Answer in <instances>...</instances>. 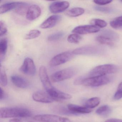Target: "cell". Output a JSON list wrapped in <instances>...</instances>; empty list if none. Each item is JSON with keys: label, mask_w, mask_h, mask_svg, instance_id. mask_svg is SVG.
<instances>
[{"label": "cell", "mask_w": 122, "mask_h": 122, "mask_svg": "<svg viewBox=\"0 0 122 122\" xmlns=\"http://www.w3.org/2000/svg\"><path fill=\"white\" fill-rule=\"evenodd\" d=\"M9 122H23L21 120L18 118H14L10 120Z\"/></svg>", "instance_id": "f35d334b"}, {"label": "cell", "mask_w": 122, "mask_h": 122, "mask_svg": "<svg viewBox=\"0 0 122 122\" xmlns=\"http://www.w3.org/2000/svg\"><path fill=\"white\" fill-rule=\"evenodd\" d=\"M105 122H122V119L111 118L107 120Z\"/></svg>", "instance_id": "8d00e7d4"}, {"label": "cell", "mask_w": 122, "mask_h": 122, "mask_svg": "<svg viewBox=\"0 0 122 122\" xmlns=\"http://www.w3.org/2000/svg\"><path fill=\"white\" fill-rule=\"evenodd\" d=\"M20 71L27 75H35L36 73V68L33 60L30 58H25L20 68Z\"/></svg>", "instance_id": "ba28073f"}, {"label": "cell", "mask_w": 122, "mask_h": 122, "mask_svg": "<svg viewBox=\"0 0 122 122\" xmlns=\"http://www.w3.org/2000/svg\"><path fill=\"white\" fill-rule=\"evenodd\" d=\"M30 111L21 107H3L0 109L1 118L11 117H27L31 116Z\"/></svg>", "instance_id": "6da1fadb"}, {"label": "cell", "mask_w": 122, "mask_h": 122, "mask_svg": "<svg viewBox=\"0 0 122 122\" xmlns=\"http://www.w3.org/2000/svg\"><path fill=\"white\" fill-rule=\"evenodd\" d=\"M101 35L111 39L114 41L117 40L119 37L118 34L110 30H103L102 32Z\"/></svg>", "instance_id": "d4e9b609"}, {"label": "cell", "mask_w": 122, "mask_h": 122, "mask_svg": "<svg viewBox=\"0 0 122 122\" xmlns=\"http://www.w3.org/2000/svg\"><path fill=\"white\" fill-rule=\"evenodd\" d=\"M41 13V9L38 5H32L29 7L28 10L26 17L29 20H34L40 17Z\"/></svg>", "instance_id": "5bb4252c"}, {"label": "cell", "mask_w": 122, "mask_h": 122, "mask_svg": "<svg viewBox=\"0 0 122 122\" xmlns=\"http://www.w3.org/2000/svg\"><path fill=\"white\" fill-rule=\"evenodd\" d=\"M111 26L115 29H120L122 28V16L118 17L111 21Z\"/></svg>", "instance_id": "484cf974"}, {"label": "cell", "mask_w": 122, "mask_h": 122, "mask_svg": "<svg viewBox=\"0 0 122 122\" xmlns=\"http://www.w3.org/2000/svg\"><path fill=\"white\" fill-rule=\"evenodd\" d=\"M99 28L93 25H83L77 26L74 28L72 32L78 35H86L98 32Z\"/></svg>", "instance_id": "30bf717a"}, {"label": "cell", "mask_w": 122, "mask_h": 122, "mask_svg": "<svg viewBox=\"0 0 122 122\" xmlns=\"http://www.w3.org/2000/svg\"><path fill=\"white\" fill-rule=\"evenodd\" d=\"M20 2H12L3 4L0 7V13L4 14L12 10H15Z\"/></svg>", "instance_id": "ac0fdd59"}, {"label": "cell", "mask_w": 122, "mask_h": 122, "mask_svg": "<svg viewBox=\"0 0 122 122\" xmlns=\"http://www.w3.org/2000/svg\"><path fill=\"white\" fill-rule=\"evenodd\" d=\"M111 109L107 105H104L99 107L96 110V112L98 115L101 116H107L110 113Z\"/></svg>", "instance_id": "7402d4cb"}, {"label": "cell", "mask_w": 122, "mask_h": 122, "mask_svg": "<svg viewBox=\"0 0 122 122\" xmlns=\"http://www.w3.org/2000/svg\"><path fill=\"white\" fill-rule=\"evenodd\" d=\"M118 67L113 64H106L97 66L93 69L88 74L89 77L104 76L117 72Z\"/></svg>", "instance_id": "3957f363"}, {"label": "cell", "mask_w": 122, "mask_h": 122, "mask_svg": "<svg viewBox=\"0 0 122 122\" xmlns=\"http://www.w3.org/2000/svg\"><path fill=\"white\" fill-rule=\"evenodd\" d=\"M110 78L107 76H95L85 78L78 77L77 80L78 85H83L86 86L96 87L108 84L111 81Z\"/></svg>", "instance_id": "7a4b0ae2"}, {"label": "cell", "mask_w": 122, "mask_h": 122, "mask_svg": "<svg viewBox=\"0 0 122 122\" xmlns=\"http://www.w3.org/2000/svg\"><path fill=\"white\" fill-rule=\"evenodd\" d=\"M53 110L55 112L61 114L68 115H75L74 113L69 110L68 108H67L63 106H59L54 107Z\"/></svg>", "instance_id": "f1b7e54d"}, {"label": "cell", "mask_w": 122, "mask_h": 122, "mask_svg": "<svg viewBox=\"0 0 122 122\" xmlns=\"http://www.w3.org/2000/svg\"><path fill=\"white\" fill-rule=\"evenodd\" d=\"M29 7V5L28 3L20 2L18 6L15 10V11L19 15H24L27 13Z\"/></svg>", "instance_id": "cb8c5ba5"}, {"label": "cell", "mask_w": 122, "mask_h": 122, "mask_svg": "<svg viewBox=\"0 0 122 122\" xmlns=\"http://www.w3.org/2000/svg\"><path fill=\"white\" fill-rule=\"evenodd\" d=\"M0 36H2L6 34L7 32V30L5 23L1 20L0 22Z\"/></svg>", "instance_id": "e575fe53"}, {"label": "cell", "mask_w": 122, "mask_h": 122, "mask_svg": "<svg viewBox=\"0 0 122 122\" xmlns=\"http://www.w3.org/2000/svg\"><path fill=\"white\" fill-rule=\"evenodd\" d=\"M101 102L100 98L98 97H94L88 99L86 102L85 106L90 109L94 108L100 104Z\"/></svg>", "instance_id": "44dd1931"}, {"label": "cell", "mask_w": 122, "mask_h": 122, "mask_svg": "<svg viewBox=\"0 0 122 122\" xmlns=\"http://www.w3.org/2000/svg\"><path fill=\"white\" fill-rule=\"evenodd\" d=\"M91 23L92 25H95L101 28L105 27L107 25V23L106 21L99 19H94L92 20L91 21Z\"/></svg>", "instance_id": "4dcf8cb0"}, {"label": "cell", "mask_w": 122, "mask_h": 122, "mask_svg": "<svg viewBox=\"0 0 122 122\" xmlns=\"http://www.w3.org/2000/svg\"><path fill=\"white\" fill-rule=\"evenodd\" d=\"M11 80L15 85L20 88H26L30 86V82L27 79L17 75L11 76Z\"/></svg>", "instance_id": "2e32d148"}, {"label": "cell", "mask_w": 122, "mask_h": 122, "mask_svg": "<svg viewBox=\"0 0 122 122\" xmlns=\"http://www.w3.org/2000/svg\"><path fill=\"white\" fill-rule=\"evenodd\" d=\"M64 34V33L63 32L55 33L49 36L48 37V40L50 41H56L62 38Z\"/></svg>", "instance_id": "1f68e13d"}, {"label": "cell", "mask_w": 122, "mask_h": 122, "mask_svg": "<svg viewBox=\"0 0 122 122\" xmlns=\"http://www.w3.org/2000/svg\"><path fill=\"white\" fill-rule=\"evenodd\" d=\"M112 0H95L93 1L96 4L98 5H105L111 3L112 2Z\"/></svg>", "instance_id": "d590c367"}, {"label": "cell", "mask_w": 122, "mask_h": 122, "mask_svg": "<svg viewBox=\"0 0 122 122\" xmlns=\"http://www.w3.org/2000/svg\"><path fill=\"white\" fill-rule=\"evenodd\" d=\"M47 92L56 101L69 100L72 97L71 95L62 92L54 87Z\"/></svg>", "instance_id": "4fadbf2b"}, {"label": "cell", "mask_w": 122, "mask_h": 122, "mask_svg": "<svg viewBox=\"0 0 122 122\" xmlns=\"http://www.w3.org/2000/svg\"><path fill=\"white\" fill-rule=\"evenodd\" d=\"M70 6L67 1H57L52 3L49 6V10L52 13H60L64 12Z\"/></svg>", "instance_id": "8fae6325"}, {"label": "cell", "mask_w": 122, "mask_h": 122, "mask_svg": "<svg viewBox=\"0 0 122 122\" xmlns=\"http://www.w3.org/2000/svg\"><path fill=\"white\" fill-rule=\"evenodd\" d=\"M96 40L100 44L106 45L110 46H113L114 41L105 36L100 35L96 37Z\"/></svg>", "instance_id": "603a6c76"}, {"label": "cell", "mask_w": 122, "mask_h": 122, "mask_svg": "<svg viewBox=\"0 0 122 122\" xmlns=\"http://www.w3.org/2000/svg\"><path fill=\"white\" fill-rule=\"evenodd\" d=\"M121 2H122V0H121Z\"/></svg>", "instance_id": "ab89813d"}, {"label": "cell", "mask_w": 122, "mask_h": 122, "mask_svg": "<svg viewBox=\"0 0 122 122\" xmlns=\"http://www.w3.org/2000/svg\"></svg>", "instance_id": "60d3db41"}, {"label": "cell", "mask_w": 122, "mask_h": 122, "mask_svg": "<svg viewBox=\"0 0 122 122\" xmlns=\"http://www.w3.org/2000/svg\"><path fill=\"white\" fill-rule=\"evenodd\" d=\"M74 54L72 52L67 51L61 53L54 56L50 61L49 65L52 67L64 64L71 60Z\"/></svg>", "instance_id": "8992f818"}, {"label": "cell", "mask_w": 122, "mask_h": 122, "mask_svg": "<svg viewBox=\"0 0 122 122\" xmlns=\"http://www.w3.org/2000/svg\"><path fill=\"white\" fill-rule=\"evenodd\" d=\"M67 108L69 110L73 113L75 115L76 114L88 113L91 112L92 110L86 107L85 106H81L74 104H70L68 105Z\"/></svg>", "instance_id": "e0dca14e"}, {"label": "cell", "mask_w": 122, "mask_h": 122, "mask_svg": "<svg viewBox=\"0 0 122 122\" xmlns=\"http://www.w3.org/2000/svg\"><path fill=\"white\" fill-rule=\"evenodd\" d=\"M39 76L41 81L46 91L53 87L51 84L47 72V70L44 66H41L39 69Z\"/></svg>", "instance_id": "7c38bea8"}, {"label": "cell", "mask_w": 122, "mask_h": 122, "mask_svg": "<svg viewBox=\"0 0 122 122\" xmlns=\"http://www.w3.org/2000/svg\"><path fill=\"white\" fill-rule=\"evenodd\" d=\"M0 68V83L2 86H5L7 85V77L5 69L1 65Z\"/></svg>", "instance_id": "4316f807"}, {"label": "cell", "mask_w": 122, "mask_h": 122, "mask_svg": "<svg viewBox=\"0 0 122 122\" xmlns=\"http://www.w3.org/2000/svg\"><path fill=\"white\" fill-rule=\"evenodd\" d=\"M77 72L75 67H71L57 71L51 76V80L54 82H60L71 78Z\"/></svg>", "instance_id": "277c9868"}, {"label": "cell", "mask_w": 122, "mask_h": 122, "mask_svg": "<svg viewBox=\"0 0 122 122\" xmlns=\"http://www.w3.org/2000/svg\"><path fill=\"white\" fill-rule=\"evenodd\" d=\"M81 40L82 37L78 34L76 33L70 35L67 38V41L68 42L75 44L79 43Z\"/></svg>", "instance_id": "f546056e"}, {"label": "cell", "mask_w": 122, "mask_h": 122, "mask_svg": "<svg viewBox=\"0 0 122 122\" xmlns=\"http://www.w3.org/2000/svg\"><path fill=\"white\" fill-rule=\"evenodd\" d=\"M61 17L58 15H51L46 19L41 25L40 27L42 29L50 28L54 27L60 21Z\"/></svg>", "instance_id": "9a60e30c"}, {"label": "cell", "mask_w": 122, "mask_h": 122, "mask_svg": "<svg viewBox=\"0 0 122 122\" xmlns=\"http://www.w3.org/2000/svg\"><path fill=\"white\" fill-rule=\"evenodd\" d=\"M41 34V31L38 30H32L25 35V39L27 40L35 39L39 37Z\"/></svg>", "instance_id": "83f0119b"}, {"label": "cell", "mask_w": 122, "mask_h": 122, "mask_svg": "<svg viewBox=\"0 0 122 122\" xmlns=\"http://www.w3.org/2000/svg\"><path fill=\"white\" fill-rule=\"evenodd\" d=\"M104 52L103 49L97 46H85L74 50V55L96 56L101 55Z\"/></svg>", "instance_id": "5b68a950"}, {"label": "cell", "mask_w": 122, "mask_h": 122, "mask_svg": "<svg viewBox=\"0 0 122 122\" xmlns=\"http://www.w3.org/2000/svg\"><path fill=\"white\" fill-rule=\"evenodd\" d=\"M33 118L36 121L40 122H70L67 118L50 114L37 115Z\"/></svg>", "instance_id": "52a82bcc"}, {"label": "cell", "mask_w": 122, "mask_h": 122, "mask_svg": "<svg viewBox=\"0 0 122 122\" xmlns=\"http://www.w3.org/2000/svg\"><path fill=\"white\" fill-rule=\"evenodd\" d=\"M8 47V41L6 38H3L0 41V62L4 60Z\"/></svg>", "instance_id": "ffe728a7"}, {"label": "cell", "mask_w": 122, "mask_h": 122, "mask_svg": "<svg viewBox=\"0 0 122 122\" xmlns=\"http://www.w3.org/2000/svg\"><path fill=\"white\" fill-rule=\"evenodd\" d=\"M85 10L83 8L80 7L74 8L66 12L65 15L70 17H77L83 14Z\"/></svg>", "instance_id": "d6986e66"}, {"label": "cell", "mask_w": 122, "mask_h": 122, "mask_svg": "<svg viewBox=\"0 0 122 122\" xmlns=\"http://www.w3.org/2000/svg\"><path fill=\"white\" fill-rule=\"evenodd\" d=\"M0 100H2L5 97V93L3 90L2 88H0Z\"/></svg>", "instance_id": "74e56055"}, {"label": "cell", "mask_w": 122, "mask_h": 122, "mask_svg": "<svg viewBox=\"0 0 122 122\" xmlns=\"http://www.w3.org/2000/svg\"><path fill=\"white\" fill-rule=\"evenodd\" d=\"M94 9L97 11L105 13H109L112 11V10L110 8L101 6H95Z\"/></svg>", "instance_id": "836d02e7"}, {"label": "cell", "mask_w": 122, "mask_h": 122, "mask_svg": "<svg viewBox=\"0 0 122 122\" xmlns=\"http://www.w3.org/2000/svg\"><path fill=\"white\" fill-rule=\"evenodd\" d=\"M122 98V82L118 85L117 91L113 96V98L115 100H118Z\"/></svg>", "instance_id": "d6a6232c"}, {"label": "cell", "mask_w": 122, "mask_h": 122, "mask_svg": "<svg viewBox=\"0 0 122 122\" xmlns=\"http://www.w3.org/2000/svg\"><path fill=\"white\" fill-rule=\"evenodd\" d=\"M32 98L35 101L45 103H50L56 101L47 91H39L34 93Z\"/></svg>", "instance_id": "9c48e42d"}]
</instances>
